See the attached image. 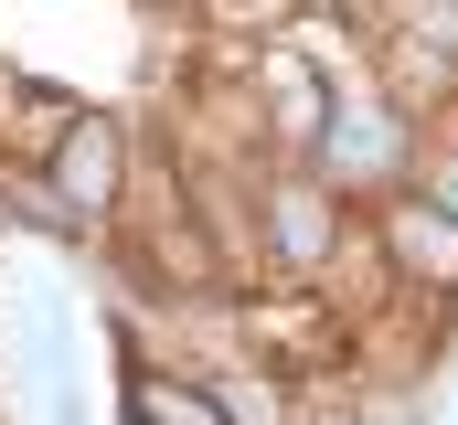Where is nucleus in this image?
<instances>
[{
    "mask_svg": "<svg viewBox=\"0 0 458 425\" xmlns=\"http://www.w3.org/2000/svg\"><path fill=\"white\" fill-rule=\"evenodd\" d=\"M352 234H362V203H352L342 181H320L310 160H267V171H256V266H267V277L320 288L352 255Z\"/></svg>",
    "mask_w": 458,
    "mask_h": 425,
    "instance_id": "nucleus-1",
    "label": "nucleus"
},
{
    "mask_svg": "<svg viewBox=\"0 0 458 425\" xmlns=\"http://www.w3.org/2000/svg\"><path fill=\"white\" fill-rule=\"evenodd\" d=\"M416 149H427V117H405V106L384 96L373 64L362 75H331V117L310 138V171L320 181H342L352 203H384L394 181H416Z\"/></svg>",
    "mask_w": 458,
    "mask_h": 425,
    "instance_id": "nucleus-2",
    "label": "nucleus"
},
{
    "mask_svg": "<svg viewBox=\"0 0 458 425\" xmlns=\"http://www.w3.org/2000/svg\"><path fill=\"white\" fill-rule=\"evenodd\" d=\"M32 171H43V192L64 203V223H75L86 245H107L117 223H128V192H139L128 117H107V106H75V117H64V138H54Z\"/></svg>",
    "mask_w": 458,
    "mask_h": 425,
    "instance_id": "nucleus-3",
    "label": "nucleus"
},
{
    "mask_svg": "<svg viewBox=\"0 0 458 425\" xmlns=\"http://www.w3.org/2000/svg\"><path fill=\"white\" fill-rule=\"evenodd\" d=\"M362 223H373V245H384V266H394L405 298H458V212L437 192L394 181L384 203H362Z\"/></svg>",
    "mask_w": 458,
    "mask_h": 425,
    "instance_id": "nucleus-4",
    "label": "nucleus"
},
{
    "mask_svg": "<svg viewBox=\"0 0 458 425\" xmlns=\"http://www.w3.org/2000/svg\"><path fill=\"white\" fill-rule=\"evenodd\" d=\"M128 425H234L225 415V394L192 372V362H128Z\"/></svg>",
    "mask_w": 458,
    "mask_h": 425,
    "instance_id": "nucleus-5",
    "label": "nucleus"
},
{
    "mask_svg": "<svg viewBox=\"0 0 458 425\" xmlns=\"http://www.w3.org/2000/svg\"><path fill=\"white\" fill-rule=\"evenodd\" d=\"M437 128H448V117H437ZM416 192H437V203L458 212V128H448V138H427V149H416Z\"/></svg>",
    "mask_w": 458,
    "mask_h": 425,
    "instance_id": "nucleus-6",
    "label": "nucleus"
},
{
    "mask_svg": "<svg viewBox=\"0 0 458 425\" xmlns=\"http://www.w3.org/2000/svg\"><path fill=\"white\" fill-rule=\"evenodd\" d=\"M448 128H458V106H448Z\"/></svg>",
    "mask_w": 458,
    "mask_h": 425,
    "instance_id": "nucleus-7",
    "label": "nucleus"
}]
</instances>
